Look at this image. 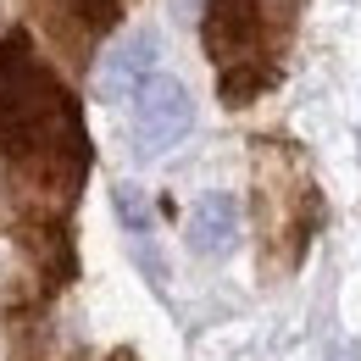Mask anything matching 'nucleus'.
Listing matches in <instances>:
<instances>
[{
    "instance_id": "f257e3e1",
    "label": "nucleus",
    "mask_w": 361,
    "mask_h": 361,
    "mask_svg": "<svg viewBox=\"0 0 361 361\" xmlns=\"http://www.w3.org/2000/svg\"><path fill=\"white\" fill-rule=\"evenodd\" d=\"M0 156L23 217H67L84 173H90V134L78 100L61 84L28 34L0 39Z\"/></svg>"
},
{
    "instance_id": "7ed1b4c3",
    "label": "nucleus",
    "mask_w": 361,
    "mask_h": 361,
    "mask_svg": "<svg viewBox=\"0 0 361 361\" xmlns=\"http://www.w3.org/2000/svg\"><path fill=\"white\" fill-rule=\"evenodd\" d=\"M128 128H134L139 156H161V150H173V145L195 128V100H189V90H183L173 73H150V78L134 90V117H128Z\"/></svg>"
},
{
    "instance_id": "20e7f679",
    "label": "nucleus",
    "mask_w": 361,
    "mask_h": 361,
    "mask_svg": "<svg viewBox=\"0 0 361 361\" xmlns=\"http://www.w3.org/2000/svg\"><path fill=\"white\" fill-rule=\"evenodd\" d=\"M156 56H161V39L150 28H134V34L111 39V50H100V61L90 73L94 100H106V106L111 100H134V90L156 73Z\"/></svg>"
},
{
    "instance_id": "39448f33",
    "label": "nucleus",
    "mask_w": 361,
    "mask_h": 361,
    "mask_svg": "<svg viewBox=\"0 0 361 361\" xmlns=\"http://www.w3.org/2000/svg\"><path fill=\"white\" fill-rule=\"evenodd\" d=\"M183 239H189V250H195V256H206V262L233 256V245H239V200H233V195H223V189L200 195V200L189 206Z\"/></svg>"
},
{
    "instance_id": "f03ea898",
    "label": "nucleus",
    "mask_w": 361,
    "mask_h": 361,
    "mask_svg": "<svg viewBox=\"0 0 361 361\" xmlns=\"http://www.w3.org/2000/svg\"><path fill=\"white\" fill-rule=\"evenodd\" d=\"M206 50L217 61V84H223L228 106H245L250 94L272 84V34L256 0H212L206 11Z\"/></svg>"
},
{
    "instance_id": "423d86ee",
    "label": "nucleus",
    "mask_w": 361,
    "mask_h": 361,
    "mask_svg": "<svg viewBox=\"0 0 361 361\" xmlns=\"http://www.w3.org/2000/svg\"><path fill=\"white\" fill-rule=\"evenodd\" d=\"M111 206H117V223L128 228V239L145 250V245H150V233H156V212H150V200L139 195L134 183H117V189H111Z\"/></svg>"
}]
</instances>
